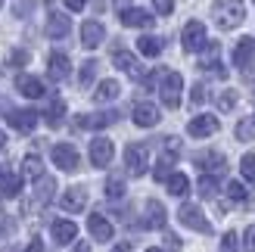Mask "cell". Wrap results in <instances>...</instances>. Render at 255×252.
Masks as SVG:
<instances>
[{
    "label": "cell",
    "instance_id": "f35d334b",
    "mask_svg": "<svg viewBox=\"0 0 255 252\" xmlns=\"http://www.w3.org/2000/svg\"><path fill=\"white\" fill-rule=\"evenodd\" d=\"M25 62H28V53H25V50H12V53H9V66L12 69H22Z\"/></svg>",
    "mask_w": 255,
    "mask_h": 252
},
{
    "label": "cell",
    "instance_id": "30bf717a",
    "mask_svg": "<svg viewBox=\"0 0 255 252\" xmlns=\"http://www.w3.org/2000/svg\"><path fill=\"white\" fill-rule=\"evenodd\" d=\"M119 19H122V25H128V28H149V25H152V16L146 9H137V6L122 9Z\"/></svg>",
    "mask_w": 255,
    "mask_h": 252
},
{
    "label": "cell",
    "instance_id": "6da1fadb",
    "mask_svg": "<svg viewBox=\"0 0 255 252\" xmlns=\"http://www.w3.org/2000/svg\"><path fill=\"white\" fill-rule=\"evenodd\" d=\"M212 16H215V25H218L221 31H231V28H237V25H243L246 6L240 3V0H221V3L212 6Z\"/></svg>",
    "mask_w": 255,
    "mask_h": 252
},
{
    "label": "cell",
    "instance_id": "e0dca14e",
    "mask_svg": "<svg viewBox=\"0 0 255 252\" xmlns=\"http://www.w3.org/2000/svg\"><path fill=\"white\" fill-rule=\"evenodd\" d=\"M53 193H56V181L41 174V178L34 181V206H47L50 199H53Z\"/></svg>",
    "mask_w": 255,
    "mask_h": 252
},
{
    "label": "cell",
    "instance_id": "f1b7e54d",
    "mask_svg": "<svg viewBox=\"0 0 255 252\" xmlns=\"http://www.w3.org/2000/svg\"><path fill=\"white\" fill-rule=\"evenodd\" d=\"M168 193L171 196H187V190H190V181H187V174H168Z\"/></svg>",
    "mask_w": 255,
    "mask_h": 252
},
{
    "label": "cell",
    "instance_id": "4fadbf2b",
    "mask_svg": "<svg viewBox=\"0 0 255 252\" xmlns=\"http://www.w3.org/2000/svg\"><path fill=\"white\" fill-rule=\"evenodd\" d=\"M84 206H87V190L84 187H69L66 193H62V209L66 212H84Z\"/></svg>",
    "mask_w": 255,
    "mask_h": 252
},
{
    "label": "cell",
    "instance_id": "ac0fdd59",
    "mask_svg": "<svg viewBox=\"0 0 255 252\" xmlns=\"http://www.w3.org/2000/svg\"><path fill=\"white\" fill-rule=\"evenodd\" d=\"M87 231H91V237H94V240H100V243L112 240V224L103 215H91V218H87Z\"/></svg>",
    "mask_w": 255,
    "mask_h": 252
},
{
    "label": "cell",
    "instance_id": "816d5d0a",
    "mask_svg": "<svg viewBox=\"0 0 255 252\" xmlns=\"http://www.w3.org/2000/svg\"><path fill=\"white\" fill-rule=\"evenodd\" d=\"M146 252H162V249H146Z\"/></svg>",
    "mask_w": 255,
    "mask_h": 252
},
{
    "label": "cell",
    "instance_id": "484cf974",
    "mask_svg": "<svg viewBox=\"0 0 255 252\" xmlns=\"http://www.w3.org/2000/svg\"><path fill=\"white\" fill-rule=\"evenodd\" d=\"M162 37H152V34H143V37H137V50L143 56H159L162 53Z\"/></svg>",
    "mask_w": 255,
    "mask_h": 252
},
{
    "label": "cell",
    "instance_id": "b9f144b4",
    "mask_svg": "<svg viewBox=\"0 0 255 252\" xmlns=\"http://www.w3.org/2000/svg\"><path fill=\"white\" fill-rule=\"evenodd\" d=\"M243 249L246 252H255V224H252V228H246V234H243Z\"/></svg>",
    "mask_w": 255,
    "mask_h": 252
},
{
    "label": "cell",
    "instance_id": "277c9868",
    "mask_svg": "<svg viewBox=\"0 0 255 252\" xmlns=\"http://www.w3.org/2000/svg\"><path fill=\"white\" fill-rule=\"evenodd\" d=\"M146 162H149L146 143H128V149H125V165H128V171H131L134 178L146 174Z\"/></svg>",
    "mask_w": 255,
    "mask_h": 252
},
{
    "label": "cell",
    "instance_id": "5bb4252c",
    "mask_svg": "<svg viewBox=\"0 0 255 252\" xmlns=\"http://www.w3.org/2000/svg\"><path fill=\"white\" fill-rule=\"evenodd\" d=\"M112 62H116V69H122V72H128L131 78H143V69H140V62H137V56L134 53H128V50H119L116 56H112Z\"/></svg>",
    "mask_w": 255,
    "mask_h": 252
},
{
    "label": "cell",
    "instance_id": "e575fe53",
    "mask_svg": "<svg viewBox=\"0 0 255 252\" xmlns=\"http://www.w3.org/2000/svg\"><path fill=\"white\" fill-rule=\"evenodd\" d=\"M240 171H243V178L249 184H255V156H243V162H240Z\"/></svg>",
    "mask_w": 255,
    "mask_h": 252
},
{
    "label": "cell",
    "instance_id": "cb8c5ba5",
    "mask_svg": "<svg viewBox=\"0 0 255 252\" xmlns=\"http://www.w3.org/2000/svg\"><path fill=\"white\" fill-rule=\"evenodd\" d=\"M75 234H78V228H75L72 221H53V240H56L59 246L72 243V240H75Z\"/></svg>",
    "mask_w": 255,
    "mask_h": 252
},
{
    "label": "cell",
    "instance_id": "f546056e",
    "mask_svg": "<svg viewBox=\"0 0 255 252\" xmlns=\"http://www.w3.org/2000/svg\"><path fill=\"white\" fill-rule=\"evenodd\" d=\"M62 116H66V103L56 97L53 103H50V109H47V125H50V128H59V125H62Z\"/></svg>",
    "mask_w": 255,
    "mask_h": 252
},
{
    "label": "cell",
    "instance_id": "7dc6e473",
    "mask_svg": "<svg viewBox=\"0 0 255 252\" xmlns=\"http://www.w3.org/2000/svg\"><path fill=\"white\" fill-rule=\"evenodd\" d=\"M25 252H44V246H41V240H31V243H28V249H25Z\"/></svg>",
    "mask_w": 255,
    "mask_h": 252
},
{
    "label": "cell",
    "instance_id": "7bdbcfd3",
    "mask_svg": "<svg viewBox=\"0 0 255 252\" xmlns=\"http://www.w3.org/2000/svg\"><path fill=\"white\" fill-rule=\"evenodd\" d=\"M152 174H156V181H165V178L171 174V165H168V162H159V165H156V171H152Z\"/></svg>",
    "mask_w": 255,
    "mask_h": 252
},
{
    "label": "cell",
    "instance_id": "7402d4cb",
    "mask_svg": "<svg viewBox=\"0 0 255 252\" xmlns=\"http://www.w3.org/2000/svg\"><path fill=\"white\" fill-rule=\"evenodd\" d=\"M196 165L206 168V171H215V174H224V168H227L221 153H199L196 156Z\"/></svg>",
    "mask_w": 255,
    "mask_h": 252
},
{
    "label": "cell",
    "instance_id": "44dd1931",
    "mask_svg": "<svg viewBox=\"0 0 255 252\" xmlns=\"http://www.w3.org/2000/svg\"><path fill=\"white\" fill-rule=\"evenodd\" d=\"M16 87H19V94H22V97H28V100L44 97V84L37 81V78H31V75H19Z\"/></svg>",
    "mask_w": 255,
    "mask_h": 252
},
{
    "label": "cell",
    "instance_id": "7c38bea8",
    "mask_svg": "<svg viewBox=\"0 0 255 252\" xmlns=\"http://www.w3.org/2000/svg\"><path fill=\"white\" fill-rule=\"evenodd\" d=\"M47 72H50V78L53 81H66L69 78V72H72V62H69V56L66 53H50V62H47Z\"/></svg>",
    "mask_w": 255,
    "mask_h": 252
},
{
    "label": "cell",
    "instance_id": "ee69618b",
    "mask_svg": "<svg viewBox=\"0 0 255 252\" xmlns=\"http://www.w3.org/2000/svg\"><path fill=\"white\" fill-rule=\"evenodd\" d=\"M165 249H168V252H181V240H177L174 234H165Z\"/></svg>",
    "mask_w": 255,
    "mask_h": 252
},
{
    "label": "cell",
    "instance_id": "8fae6325",
    "mask_svg": "<svg viewBox=\"0 0 255 252\" xmlns=\"http://www.w3.org/2000/svg\"><path fill=\"white\" fill-rule=\"evenodd\" d=\"M103 37H106V28H103V25H100L97 19H91V22H84V25H81V44H84L87 50L100 47V44H103Z\"/></svg>",
    "mask_w": 255,
    "mask_h": 252
},
{
    "label": "cell",
    "instance_id": "2e32d148",
    "mask_svg": "<svg viewBox=\"0 0 255 252\" xmlns=\"http://www.w3.org/2000/svg\"><path fill=\"white\" fill-rule=\"evenodd\" d=\"M252 56H255V41H252V37H240L237 47H234V66L246 69L252 62Z\"/></svg>",
    "mask_w": 255,
    "mask_h": 252
},
{
    "label": "cell",
    "instance_id": "60d3db41",
    "mask_svg": "<svg viewBox=\"0 0 255 252\" xmlns=\"http://www.w3.org/2000/svg\"><path fill=\"white\" fill-rule=\"evenodd\" d=\"M152 6H156V12H162V16H171L174 0H152Z\"/></svg>",
    "mask_w": 255,
    "mask_h": 252
},
{
    "label": "cell",
    "instance_id": "7a4b0ae2",
    "mask_svg": "<svg viewBox=\"0 0 255 252\" xmlns=\"http://www.w3.org/2000/svg\"><path fill=\"white\" fill-rule=\"evenodd\" d=\"M181 91H184V78L177 72H168L159 84V94H162V103L168 109H177L181 106Z\"/></svg>",
    "mask_w": 255,
    "mask_h": 252
},
{
    "label": "cell",
    "instance_id": "f907efd6",
    "mask_svg": "<svg viewBox=\"0 0 255 252\" xmlns=\"http://www.w3.org/2000/svg\"><path fill=\"white\" fill-rule=\"evenodd\" d=\"M3 146H6V134H3V131H0V149H3Z\"/></svg>",
    "mask_w": 255,
    "mask_h": 252
},
{
    "label": "cell",
    "instance_id": "c3c4849f",
    "mask_svg": "<svg viewBox=\"0 0 255 252\" xmlns=\"http://www.w3.org/2000/svg\"><path fill=\"white\" fill-rule=\"evenodd\" d=\"M112 252H131V243H119V246L112 249Z\"/></svg>",
    "mask_w": 255,
    "mask_h": 252
},
{
    "label": "cell",
    "instance_id": "d4e9b609",
    "mask_svg": "<svg viewBox=\"0 0 255 252\" xmlns=\"http://www.w3.org/2000/svg\"><path fill=\"white\" fill-rule=\"evenodd\" d=\"M112 122H116V112H97V116H81L78 128H106Z\"/></svg>",
    "mask_w": 255,
    "mask_h": 252
},
{
    "label": "cell",
    "instance_id": "4316f807",
    "mask_svg": "<svg viewBox=\"0 0 255 252\" xmlns=\"http://www.w3.org/2000/svg\"><path fill=\"white\" fill-rule=\"evenodd\" d=\"M0 190H3V196H19L22 193V178L19 174H9V171H0Z\"/></svg>",
    "mask_w": 255,
    "mask_h": 252
},
{
    "label": "cell",
    "instance_id": "d590c367",
    "mask_svg": "<svg viewBox=\"0 0 255 252\" xmlns=\"http://www.w3.org/2000/svg\"><path fill=\"white\" fill-rule=\"evenodd\" d=\"M237 106V91H224L221 97H218V109L221 112H231Z\"/></svg>",
    "mask_w": 255,
    "mask_h": 252
},
{
    "label": "cell",
    "instance_id": "52a82bcc",
    "mask_svg": "<svg viewBox=\"0 0 255 252\" xmlns=\"http://www.w3.org/2000/svg\"><path fill=\"white\" fill-rule=\"evenodd\" d=\"M53 162L62 171H75L78 168V149H75L72 143H56L53 146Z\"/></svg>",
    "mask_w": 255,
    "mask_h": 252
},
{
    "label": "cell",
    "instance_id": "74e56055",
    "mask_svg": "<svg viewBox=\"0 0 255 252\" xmlns=\"http://www.w3.org/2000/svg\"><path fill=\"white\" fill-rule=\"evenodd\" d=\"M227 193H231V199L243 203V199H246V187L240 184V181H231V184H227Z\"/></svg>",
    "mask_w": 255,
    "mask_h": 252
},
{
    "label": "cell",
    "instance_id": "836d02e7",
    "mask_svg": "<svg viewBox=\"0 0 255 252\" xmlns=\"http://www.w3.org/2000/svg\"><path fill=\"white\" fill-rule=\"evenodd\" d=\"M106 196L109 199H122L125 196V181L122 178H109L106 181Z\"/></svg>",
    "mask_w": 255,
    "mask_h": 252
},
{
    "label": "cell",
    "instance_id": "4dcf8cb0",
    "mask_svg": "<svg viewBox=\"0 0 255 252\" xmlns=\"http://www.w3.org/2000/svg\"><path fill=\"white\" fill-rule=\"evenodd\" d=\"M215 193H218V178H215V174H206V178H199V196L212 199Z\"/></svg>",
    "mask_w": 255,
    "mask_h": 252
},
{
    "label": "cell",
    "instance_id": "3957f363",
    "mask_svg": "<svg viewBox=\"0 0 255 252\" xmlns=\"http://www.w3.org/2000/svg\"><path fill=\"white\" fill-rule=\"evenodd\" d=\"M177 218H181V224L190 228V231H199V234H209L212 231V224L206 221V215H202V209L196 203H184L181 209H177Z\"/></svg>",
    "mask_w": 255,
    "mask_h": 252
},
{
    "label": "cell",
    "instance_id": "ba28073f",
    "mask_svg": "<svg viewBox=\"0 0 255 252\" xmlns=\"http://www.w3.org/2000/svg\"><path fill=\"white\" fill-rule=\"evenodd\" d=\"M159 106H152V103H137L134 106V125L137 128H156L159 125Z\"/></svg>",
    "mask_w": 255,
    "mask_h": 252
},
{
    "label": "cell",
    "instance_id": "681fc988",
    "mask_svg": "<svg viewBox=\"0 0 255 252\" xmlns=\"http://www.w3.org/2000/svg\"><path fill=\"white\" fill-rule=\"evenodd\" d=\"M128 3H131V0H116V6H119V12H122V9H128Z\"/></svg>",
    "mask_w": 255,
    "mask_h": 252
},
{
    "label": "cell",
    "instance_id": "9a60e30c",
    "mask_svg": "<svg viewBox=\"0 0 255 252\" xmlns=\"http://www.w3.org/2000/svg\"><path fill=\"white\" fill-rule=\"evenodd\" d=\"M6 119H9V125H12L16 131H25V134H28L34 125H37V112H31V109H9Z\"/></svg>",
    "mask_w": 255,
    "mask_h": 252
},
{
    "label": "cell",
    "instance_id": "bcb514c9",
    "mask_svg": "<svg viewBox=\"0 0 255 252\" xmlns=\"http://www.w3.org/2000/svg\"><path fill=\"white\" fill-rule=\"evenodd\" d=\"M72 252H91V243H87V240H81V243H75V249Z\"/></svg>",
    "mask_w": 255,
    "mask_h": 252
},
{
    "label": "cell",
    "instance_id": "d6a6232c",
    "mask_svg": "<svg viewBox=\"0 0 255 252\" xmlns=\"http://www.w3.org/2000/svg\"><path fill=\"white\" fill-rule=\"evenodd\" d=\"M237 140H255V119H243L237 125Z\"/></svg>",
    "mask_w": 255,
    "mask_h": 252
},
{
    "label": "cell",
    "instance_id": "f6af8a7d",
    "mask_svg": "<svg viewBox=\"0 0 255 252\" xmlns=\"http://www.w3.org/2000/svg\"><path fill=\"white\" fill-rule=\"evenodd\" d=\"M66 6H69L72 12H81V9L87 6V0H66Z\"/></svg>",
    "mask_w": 255,
    "mask_h": 252
},
{
    "label": "cell",
    "instance_id": "603a6c76",
    "mask_svg": "<svg viewBox=\"0 0 255 252\" xmlns=\"http://www.w3.org/2000/svg\"><path fill=\"white\" fill-rule=\"evenodd\" d=\"M122 94V87H119V81H100V87H97V91H94V100H97V103H112V100H116Z\"/></svg>",
    "mask_w": 255,
    "mask_h": 252
},
{
    "label": "cell",
    "instance_id": "8992f818",
    "mask_svg": "<svg viewBox=\"0 0 255 252\" xmlns=\"http://www.w3.org/2000/svg\"><path fill=\"white\" fill-rule=\"evenodd\" d=\"M112 156H116V146H112V140H106V137H97V140L91 143V162L97 168H106Z\"/></svg>",
    "mask_w": 255,
    "mask_h": 252
},
{
    "label": "cell",
    "instance_id": "8d00e7d4",
    "mask_svg": "<svg viewBox=\"0 0 255 252\" xmlns=\"http://www.w3.org/2000/svg\"><path fill=\"white\" fill-rule=\"evenodd\" d=\"M237 240H240V237H237L234 231H227V234H224V240H221V249H218V252H237V246H240Z\"/></svg>",
    "mask_w": 255,
    "mask_h": 252
},
{
    "label": "cell",
    "instance_id": "1f68e13d",
    "mask_svg": "<svg viewBox=\"0 0 255 252\" xmlns=\"http://www.w3.org/2000/svg\"><path fill=\"white\" fill-rule=\"evenodd\" d=\"M94 78H97V59H87L84 66H81V87H91L94 84Z\"/></svg>",
    "mask_w": 255,
    "mask_h": 252
},
{
    "label": "cell",
    "instance_id": "83f0119b",
    "mask_svg": "<svg viewBox=\"0 0 255 252\" xmlns=\"http://www.w3.org/2000/svg\"><path fill=\"white\" fill-rule=\"evenodd\" d=\"M22 174L25 178H31V181H37L44 174V165H41V156H25V162H22Z\"/></svg>",
    "mask_w": 255,
    "mask_h": 252
},
{
    "label": "cell",
    "instance_id": "ab89813d",
    "mask_svg": "<svg viewBox=\"0 0 255 252\" xmlns=\"http://www.w3.org/2000/svg\"><path fill=\"white\" fill-rule=\"evenodd\" d=\"M190 100H193V106H202V103H206V87H202V84H193Z\"/></svg>",
    "mask_w": 255,
    "mask_h": 252
},
{
    "label": "cell",
    "instance_id": "9c48e42d",
    "mask_svg": "<svg viewBox=\"0 0 255 252\" xmlns=\"http://www.w3.org/2000/svg\"><path fill=\"white\" fill-rule=\"evenodd\" d=\"M218 128H221V125H218V119H215V116H196L193 122L187 125V134L190 137H212Z\"/></svg>",
    "mask_w": 255,
    "mask_h": 252
},
{
    "label": "cell",
    "instance_id": "d6986e66",
    "mask_svg": "<svg viewBox=\"0 0 255 252\" xmlns=\"http://www.w3.org/2000/svg\"><path fill=\"white\" fill-rule=\"evenodd\" d=\"M165 221H168V215H165V206L159 203V199H149V203H146V228L162 231Z\"/></svg>",
    "mask_w": 255,
    "mask_h": 252
},
{
    "label": "cell",
    "instance_id": "5b68a950",
    "mask_svg": "<svg viewBox=\"0 0 255 252\" xmlns=\"http://www.w3.org/2000/svg\"><path fill=\"white\" fill-rule=\"evenodd\" d=\"M181 41H184V50H187V53H199V50L206 47V41H209V37H206V25L196 22V19H193V22H187V25H184Z\"/></svg>",
    "mask_w": 255,
    "mask_h": 252
},
{
    "label": "cell",
    "instance_id": "ffe728a7",
    "mask_svg": "<svg viewBox=\"0 0 255 252\" xmlns=\"http://www.w3.org/2000/svg\"><path fill=\"white\" fill-rule=\"evenodd\" d=\"M69 31H72V19L62 16V12H53V16H50V22H47V34L59 41V37H66Z\"/></svg>",
    "mask_w": 255,
    "mask_h": 252
},
{
    "label": "cell",
    "instance_id": "f5cc1de1",
    "mask_svg": "<svg viewBox=\"0 0 255 252\" xmlns=\"http://www.w3.org/2000/svg\"><path fill=\"white\" fill-rule=\"evenodd\" d=\"M0 6H3V0H0Z\"/></svg>",
    "mask_w": 255,
    "mask_h": 252
}]
</instances>
